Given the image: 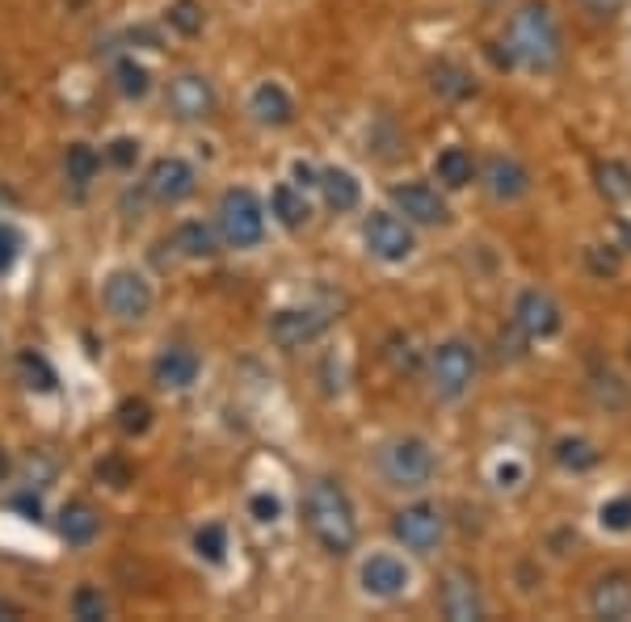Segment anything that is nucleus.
I'll list each match as a JSON object with an SVG mask.
<instances>
[{
  "mask_svg": "<svg viewBox=\"0 0 631 622\" xmlns=\"http://www.w3.org/2000/svg\"><path fill=\"white\" fill-rule=\"evenodd\" d=\"M363 589L371 598H379V602H392V598H401L404 589L413 585V572L404 564L401 555H392V551H375L371 560L363 564Z\"/></svg>",
  "mask_w": 631,
  "mask_h": 622,
  "instance_id": "obj_11",
  "label": "nucleus"
},
{
  "mask_svg": "<svg viewBox=\"0 0 631 622\" xmlns=\"http://www.w3.org/2000/svg\"><path fill=\"white\" fill-rule=\"evenodd\" d=\"M135 156H139V144H135V139H115V144H110V160H115L118 169L135 165Z\"/></svg>",
  "mask_w": 631,
  "mask_h": 622,
  "instance_id": "obj_38",
  "label": "nucleus"
},
{
  "mask_svg": "<svg viewBox=\"0 0 631 622\" xmlns=\"http://www.w3.org/2000/svg\"><path fill=\"white\" fill-rule=\"evenodd\" d=\"M169 26L177 34H203V4L198 0H172L169 4Z\"/></svg>",
  "mask_w": 631,
  "mask_h": 622,
  "instance_id": "obj_29",
  "label": "nucleus"
},
{
  "mask_svg": "<svg viewBox=\"0 0 631 622\" xmlns=\"http://www.w3.org/2000/svg\"><path fill=\"white\" fill-rule=\"evenodd\" d=\"M472 172H476V165H472V156L463 148H442L438 160H434V177L446 189H463L472 181Z\"/></svg>",
  "mask_w": 631,
  "mask_h": 622,
  "instance_id": "obj_23",
  "label": "nucleus"
},
{
  "mask_svg": "<svg viewBox=\"0 0 631 622\" xmlns=\"http://www.w3.org/2000/svg\"><path fill=\"white\" fill-rule=\"evenodd\" d=\"M219 236L231 248H257L266 236V207L253 189H228L219 198Z\"/></svg>",
  "mask_w": 631,
  "mask_h": 622,
  "instance_id": "obj_4",
  "label": "nucleus"
},
{
  "mask_svg": "<svg viewBox=\"0 0 631 622\" xmlns=\"http://www.w3.org/2000/svg\"><path fill=\"white\" fill-rule=\"evenodd\" d=\"M97 530H101V517H97V510L85 505V501H77V505H68V510L59 513V534H63L72 547H89L97 539Z\"/></svg>",
  "mask_w": 631,
  "mask_h": 622,
  "instance_id": "obj_20",
  "label": "nucleus"
},
{
  "mask_svg": "<svg viewBox=\"0 0 631 622\" xmlns=\"http://www.w3.org/2000/svg\"><path fill=\"white\" fill-rule=\"evenodd\" d=\"M598 189L611 198V203H628L631 198V169L623 160H607L598 165Z\"/></svg>",
  "mask_w": 631,
  "mask_h": 622,
  "instance_id": "obj_26",
  "label": "nucleus"
},
{
  "mask_svg": "<svg viewBox=\"0 0 631 622\" xmlns=\"http://www.w3.org/2000/svg\"><path fill=\"white\" fill-rule=\"evenodd\" d=\"M379 472L392 488L417 492L434 480V451H430V442H421V437H396V442L383 446Z\"/></svg>",
  "mask_w": 631,
  "mask_h": 622,
  "instance_id": "obj_3",
  "label": "nucleus"
},
{
  "mask_svg": "<svg viewBox=\"0 0 631 622\" xmlns=\"http://www.w3.org/2000/svg\"><path fill=\"white\" fill-rule=\"evenodd\" d=\"M249 510H253V517L262 522V526H269V522H278V513H283V505H278V496H253L249 501Z\"/></svg>",
  "mask_w": 631,
  "mask_h": 622,
  "instance_id": "obj_37",
  "label": "nucleus"
},
{
  "mask_svg": "<svg viewBox=\"0 0 631 622\" xmlns=\"http://www.w3.org/2000/svg\"><path fill=\"white\" fill-rule=\"evenodd\" d=\"M555 463L569 467V472H590L598 463V451H593L585 437H560L555 442Z\"/></svg>",
  "mask_w": 631,
  "mask_h": 622,
  "instance_id": "obj_25",
  "label": "nucleus"
},
{
  "mask_svg": "<svg viewBox=\"0 0 631 622\" xmlns=\"http://www.w3.org/2000/svg\"><path fill=\"white\" fill-rule=\"evenodd\" d=\"M392 534L401 539L408 551H417V555H430V551L442 543V534H446V522H442V513L434 505H408L392 517Z\"/></svg>",
  "mask_w": 631,
  "mask_h": 622,
  "instance_id": "obj_8",
  "label": "nucleus"
},
{
  "mask_svg": "<svg viewBox=\"0 0 631 622\" xmlns=\"http://www.w3.org/2000/svg\"><path fill=\"white\" fill-rule=\"evenodd\" d=\"M172 245L181 257H190V261H203V257H215V231L207 224H181L177 227V236H172Z\"/></svg>",
  "mask_w": 631,
  "mask_h": 622,
  "instance_id": "obj_24",
  "label": "nucleus"
},
{
  "mask_svg": "<svg viewBox=\"0 0 631 622\" xmlns=\"http://www.w3.org/2000/svg\"><path fill=\"white\" fill-rule=\"evenodd\" d=\"M505 42H510V56L531 68V72H552L560 56H564V42H560V26H555L552 9L543 0H526L510 18V30H505Z\"/></svg>",
  "mask_w": 631,
  "mask_h": 622,
  "instance_id": "obj_1",
  "label": "nucleus"
},
{
  "mask_svg": "<svg viewBox=\"0 0 631 622\" xmlns=\"http://www.w3.org/2000/svg\"><path fill=\"white\" fill-rule=\"evenodd\" d=\"M198 354L194 349H186V345H172V349H165L160 358H156L152 366V378L156 387H165V392H186L194 378H198Z\"/></svg>",
  "mask_w": 631,
  "mask_h": 622,
  "instance_id": "obj_18",
  "label": "nucleus"
},
{
  "mask_svg": "<svg viewBox=\"0 0 631 622\" xmlns=\"http://www.w3.org/2000/svg\"><path fill=\"white\" fill-rule=\"evenodd\" d=\"M18 248H21V236L9 224H0V274L18 261Z\"/></svg>",
  "mask_w": 631,
  "mask_h": 622,
  "instance_id": "obj_36",
  "label": "nucleus"
},
{
  "mask_svg": "<svg viewBox=\"0 0 631 622\" xmlns=\"http://www.w3.org/2000/svg\"><path fill=\"white\" fill-rule=\"evenodd\" d=\"M101 299H106V312L122 324H139L148 312H152V286L144 274H135V269H118L106 278L101 286Z\"/></svg>",
  "mask_w": 631,
  "mask_h": 622,
  "instance_id": "obj_6",
  "label": "nucleus"
},
{
  "mask_svg": "<svg viewBox=\"0 0 631 622\" xmlns=\"http://www.w3.org/2000/svg\"><path fill=\"white\" fill-rule=\"evenodd\" d=\"M585 261H590L593 274H619V257H611V253L602 257L598 248H585Z\"/></svg>",
  "mask_w": 631,
  "mask_h": 622,
  "instance_id": "obj_39",
  "label": "nucleus"
},
{
  "mask_svg": "<svg viewBox=\"0 0 631 622\" xmlns=\"http://www.w3.org/2000/svg\"><path fill=\"white\" fill-rule=\"evenodd\" d=\"M321 194L333 210H354L363 203V186L354 181V172L345 169H325L321 172Z\"/></svg>",
  "mask_w": 631,
  "mask_h": 622,
  "instance_id": "obj_21",
  "label": "nucleus"
},
{
  "mask_svg": "<svg viewBox=\"0 0 631 622\" xmlns=\"http://www.w3.org/2000/svg\"><path fill=\"white\" fill-rule=\"evenodd\" d=\"M63 169H68V181H77V186H89L101 169V160H97V151L89 144H72L68 156H63Z\"/></svg>",
  "mask_w": 631,
  "mask_h": 622,
  "instance_id": "obj_28",
  "label": "nucleus"
},
{
  "mask_svg": "<svg viewBox=\"0 0 631 622\" xmlns=\"http://www.w3.org/2000/svg\"><path fill=\"white\" fill-rule=\"evenodd\" d=\"M295 186H299V189L321 186V172L312 169V165H304V160H299V165H295Z\"/></svg>",
  "mask_w": 631,
  "mask_h": 622,
  "instance_id": "obj_40",
  "label": "nucleus"
},
{
  "mask_svg": "<svg viewBox=\"0 0 631 622\" xmlns=\"http://www.w3.org/2000/svg\"><path fill=\"white\" fill-rule=\"evenodd\" d=\"M430 383H434V392L442 399L467 396V387L476 383V349L460 337L434 345V354H430Z\"/></svg>",
  "mask_w": 631,
  "mask_h": 622,
  "instance_id": "obj_5",
  "label": "nucleus"
},
{
  "mask_svg": "<svg viewBox=\"0 0 631 622\" xmlns=\"http://www.w3.org/2000/svg\"><path fill=\"white\" fill-rule=\"evenodd\" d=\"M514 324L522 328V337L548 340V337H555V333H560V324H564V312H560V303H555L548 290L531 286V290H522V295H517Z\"/></svg>",
  "mask_w": 631,
  "mask_h": 622,
  "instance_id": "obj_9",
  "label": "nucleus"
},
{
  "mask_svg": "<svg viewBox=\"0 0 631 622\" xmlns=\"http://www.w3.org/2000/svg\"><path fill=\"white\" fill-rule=\"evenodd\" d=\"M106 610H110V602H106V593L97 585H80L77 593H72V614H77L80 622L106 619Z\"/></svg>",
  "mask_w": 631,
  "mask_h": 622,
  "instance_id": "obj_30",
  "label": "nucleus"
},
{
  "mask_svg": "<svg viewBox=\"0 0 631 622\" xmlns=\"http://www.w3.org/2000/svg\"><path fill=\"white\" fill-rule=\"evenodd\" d=\"M194 551L207 560V564H224V551H228V534H224V526H203L198 534H194Z\"/></svg>",
  "mask_w": 631,
  "mask_h": 622,
  "instance_id": "obj_31",
  "label": "nucleus"
},
{
  "mask_svg": "<svg viewBox=\"0 0 631 622\" xmlns=\"http://www.w3.org/2000/svg\"><path fill=\"white\" fill-rule=\"evenodd\" d=\"M484 186L497 203H517L531 194V172L517 165L514 156H489L484 160Z\"/></svg>",
  "mask_w": 631,
  "mask_h": 622,
  "instance_id": "obj_15",
  "label": "nucleus"
},
{
  "mask_svg": "<svg viewBox=\"0 0 631 622\" xmlns=\"http://www.w3.org/2000/svg\"><path fill=\"white\" fill-rule=\"evenodd\" d=\"M18 362H21V375H26V387H39V392H51V387H56V375H51V366L42 362V354L26 349Z\"/></svg>",
  "mask_w": 631,
  "mask_h": 622,
  "instance_id": "obj_33",
  "label": "nucleus"
},
{
  "mask_svg": "<svg viewBox=\"0 0 631 622\" xmlns=\"http://www.w3.org/2000/svg\"><path fill=\"white\" fill-rule=\"evenodd\" d=\"M590 610L598 614V619H614V622L631 619V576L628 572H607V576H598L590 589Z\"/></svg>",
  "mask_w": 631,
  "mask_h": 622,
  "instance_id": "obj_16",
  "label": "nucleus"
},
{
  "mask_svg": "<svg viewBox=\"0 0 631 622\" xmlns=\"http://www.w3.org/2000/svg\"><path fill=\"white\" fill-rule=\"evenodd\" d=\"M434 89H442L446 97H467L472 93V80H467L460 68H446V63H442V68H434Z\"/></svg>",
  "mask_w": 631,
  "mask_h": 622,
  "instance_id": "obj_35",
  "label": "nucleus"
},
{
  "mask_svg": "<svg viewBox=\"0 0 631 622\" xmlns=\"http://www.w3.org/2000/svg\"><path fill=\"white\" fill-rule=\"evenodd\" d=\"M363 240H366V248L387 265L408 261L413 248H417L413 245V227H408V219H396V215H387V210H375V215L366 219Z\"/></svg>",
  "mask_w": 631,
  "mask_h": 622,
  "instance_id": "obj_7",
  "label": "nucleus"
},
{
  "mask_svg": "<svg viewBox=\"0 0 631 622\" xmlns=\"http://www.w3.org/2000/svg\"><path fill=\"white\" fill-rule=\"evenodd\" d=\"M9 475H13V458H9V451H4V446H0V484H4V480H9Z\"/></svg>",
  "mask_w": 631,
  "mask_h": 622,
  "instance_id": "obj_42",
  "label": "nucleus"
},
{
  "mask_svg": "<svg viewBox=\"0 0 631 622\" xmlns=\"http://www.w3.org/2000/svg\"><path fill=\"white\" fill-rule=\"evenodd\" d=\"M623 236H628V240H631V224H623Z\"/></svg>",
  "mask_w": 631,
  "mask_h": 622,
  "instance_id": "obj_44",
  "label": "nucleus"
},
{
  "mask_svg": "<svg viewBox=\"0 0 631 622\" xmlns=\"http://www.w3.org/2000/svg\"><path fill=\"white\" fill-rule=\"evenodd\" d=\"M392 203L401 207V215L408 224H446V203H442V194L434 186H425V181H404V186L392 189Z\"/></svg>",
  "mask_w": 631,
  "mask_h": 622,
  "instance_id": "obj_13",
  "label": "nucleus"
},
{
  "mask_svg": "<svg viewBox=\"0 0 631 622\" xmlns=\"http://www.w3.org/2000/svg\"><path fill=\"white\" fill-rule=\"evenodd\" d=\"M497 480H501V488H514V480H522V467L510 463V467H501L497 472Z\"/></svg>",
  "mask_w": 631,
  "mask_h": 622,
  "instance_id": "obj_41",
  "label": "nucleus"
},
{
  "mask_svg": "<svg viewBox=\"0 0 631 622\" xmlns=\"http://www.w3.org/2000/svg\"><path fill=\"white\" fill-rule=\"evenodd\" d=\"M194 189H198V172H194L190 160H181V156H165V160H156L152 172H148V194H152L156 203H186Z\"/></svg>",
  "mask_w": 631,
  "mask_h": 622,
  "instance_id": "obj_12",
  "label": "nucleus"
},
{
  "mask_svg": "<svg viewBox=\"0 0 631 622\" xmlns=\"http://www.w3.org/2000/svg\"><path fill=\"white\" fill-rule=\"evenodd\" d=\"M169 106H172V113H177V118H186V122L210 118V113H215V89H210L207 76L186 72L169 85Z\"/></svg>",
  "mask_w": 631,
  "mask_h": 622,
  "instance_id": "obj_14",
  "label": "nucleus"
},
{
  "mask_svg": "<svg viewBox=\"0 0 631 622\" xmlns=\"http://www.w3.org/2000/svg\"><path fill=\"white\" fill-rule=\"evenodd\" d=\"M269 210H274V219L283 227H304L307 224V215H312V207H307V198H304V189L299 186H278L274 194H269Z\"/></svg>",
  "mask_w": 631,
  "mask_h": 622,
  "instance_id": "obj_22",
  "label": "nucleus"
},
{
  "mask_svg": "<svg viewBox=\"0 0 631 622\" xmlns=\"http://www.w3.org/2000/svg\"><path fill=\"white\" fill-rule=\"evenodd\" d=\"M0 619H21V605H13L9 598H0Z\"/></svg>",
  "mask_w": 631,
  "mask_h": 622,
  "instance_id": "obj_43",
  "label": "nucleus"
},
{
  "mask_svg": "<svg viewBox=\"0 0 631 622\" xmlns=\"http://www.w3.org/2000/svg\"><path fill=\"white\" fill-rule=\"evenodd\" d=\"M249 113L257 118V122H266V127H287L290 118H295V106H290V97H287L283 85L266 80V85H257V89H253Z\"/></svg>",
  "mask_w": 631,
  "mask_h": 622,
  "instance_id": "obj_19",
  "label": "nucleus"
},
{
  "mask_svg": "<svg viewBox=\"0 0 631 622\" xmlns=\"http://www.w3.org/2000/svg\"><path fill=\"white\" fill-rule=\"evenodd\" d=\"M115 85L122 97H148V89H152V76H148V68L144 63H135V59H118L115 63Z\"/></svg>",
  "mask_w": 631,
  "mask_h": 622,
  "instance_id": "obj_27",
  "label": "nucleus"
},
{
  "mask_svg": "<svg viewBox=\"0 0 631 622\" xmlns=\"http://www.w3.org/2000/svg\"><path fill=\"white\" fill-rule=\"evenodd\" d=\"M307 530L316 534V543L333 555H345L358 543V517H354V505L345 496L342 484L333 480H316L307 488Z\"/></svg>",
  "mask_w": 631,
  "mask_h": 622,
  "instance_id": "obj_2",
  "label": "nucleus"
},
{
  "mask_svg": "<svg viewBox=\"0 0 631 622\" xmlns=\"http://www.w3.org/2000/svg\"><path fill=\"white\" fill-rule=\"evenodd\" d=\"M442 614L451 622H476L484 619V602H480V589L467 572H446L442 581Z\"/></svg>",
  "mask_w": 631,
  "mask_h": 622,
  "instance_id": "obj_17",
  "label": "nucleus"
},
{
  "mask_svg": "<svg viewBox=\"0 0 631 622\" xmlns=\"http://www.w3.org/2000/svg\"><path fill=\"white\" fill-rule=\"evenodd\" d=\"M328 328V316L321 307H283L269 320V340L283 349H299L307 340H316Z\"/></svg>",
  "mask_w": 631,
  "mask_h": 622,
  "instance_id": "obj_10",
  "label": "nucleus"
},
{
  "mask_svg": "<svg viewBox=\"0 0 631 622\" xmlns=\"http://www.w3.org/2000/svg\"><path fill=\"white\" fill-rule=\"evenodd\" d=\"M118 425H122V434H144L148 425H152V408H148V399H122L118 404Z\"/></svg>",
  "mask_w": 631,
  "mask_h": 622,
  "instance_id": "obj_32",
  "label": "nucleus"
},
{
  "mask_svg": "<svg viewBox=\"0 0 631 622\" xmlns=\"http://www.w3.org/2000/svg\"><path fill=\"white\" fill-rule=\"evenodd\" d=\"M598 517H602V526L614 530V534L631 530V496H614V501H607Z\"/></svg>",
  "mask_w": 631,
  "mask_h": 622,
  "instance_id": "obj_34",
  "label": "nucleus"
}]
</instances>
